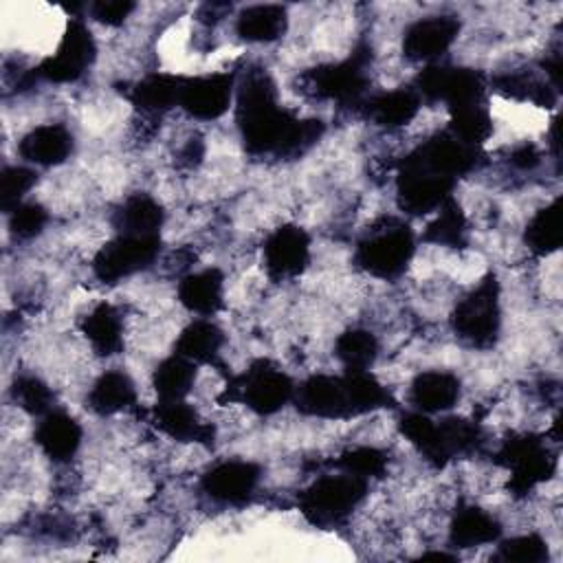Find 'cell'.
Here are the masks:
<instances>
[{
  "label": "cell",
  "instance_id": "1",
  "mask_svg": "<svg viewBox=\"0 0 563 563\" xmlns=\"http://www.w3.org/2000/svg\"><path fill=\"white\" fill-rule=\"evenodd\" d=\"M235 119L251 154H301L323 132L319 119H299L277 103L275 84L264 70L249 73L240 86Z\"/></svg>",
  "mask_w": 563,
  "mask_h": 563
},
{
  "label": "cell",
  "instance_id": "2",
  "mask_svg": "<svg viewBox=\"0 0 563 563\" xmlns=\"http://www.w3.org/2000/svg\"><path fill=\"white\" fill-rule=\"evenodd\" d=\"M413 251L416 240L411 229L394 218H387L369 229L367 238L358 242L354 260L367 275L378 279H394L407 268Z\"/></svg>",
  "mask_w": 563,
  "mask_h": 563
},
{
  "label": "cell",
  "instance_id": "3",
  "mask_svg": "<svg viewBox=\"0 0 563 563\" xmlns=\"http://www.w3.org/2000/svg\"><path fill=\"white\" fill-rule=\"evenodd\" d=\"M367 482L341 471V475H323L299 495V510L319 526L330 528L345 521L365 499Z\"/></svg>",
  "mask_w": 563,
  "mask_h": 563
},
{
  "label": "cell",
  "instance_id": "4",
  "mask_svg": "<svg viewBox=\"0 0 563 563\" xmlns=\"http://www.w3.org/2000/svg\"><path fill=\"white\" fill-rule=\"evenodd\" d=\"M295 396V383L286 372L275 367L271 361H255L244 374L233 376L220 402H244L251 411L260 416L277 413L284 405H288Z\"/></svg>",
  "mask_w": 563,
  "mask_h": 563
},
{
  "label": "cell",
  "instance_id": "5",
  "mask_svg": "<svg viewBox=\"0 0 563 563\" xmlns=\"http://www.w3.org/2000/svg\"><path fill=\"white\" fill-rule=\"evenodd\" d=\"M455 334L473 347L486 350L495 343L501 325L499 284L495 275H486L453 310Z\"/></svg>",
  "mask_w": 563,
  "mask_h": 563
},
{
  "label": "cell",
  "instance_id": "6",
  "mask_svg": "<svg viewBox=\"0 0 563 563\" xmlns=\"http://www.w3.org/2000/svg\"><path fill=\"white\" fill-rule=\"evenodd\" d=\"M413 90L420 99L444 101L451 112L455 108L484 103L486 77L475 68L429 64L418 73Z\"/></svg>",
  "mask_w": 563,
  "mask_h": 563
},
{
  "label": "cell",
  "instance_id": "7",
  "mask_svg": "<svg viewBox=\"0 0 563 563\" xmlns=\"http://www.w3.org/2000/svg\"><path fill=\"white\" fill-rule=\"evenodd\" d=\"M161 251L158 235H119L106 242L92 257V273L106 284H117L145 271Z\"/></svg>",
  "mask_w": 563,
  "mask_h": 563
},
{
  "label": "cell",
  "instance_id": "8",
  "mask_svg": "<svg viewBox=\"0 0 563 563\" xmlns=\"http://www.w3.org/2000/svg\"><path fill=\"white\" fill-rule=\"evenodd\" d=\"M95 53H97V46L88 26L79 18H70L55 53L48 55L33 70V77H40L53 84L77 81L95 62Z\"/></svg>",
  "mask_w": 563,
  "mask_h": 563
},
{
  "label": "cell",
  "instance_id": "9",
  "mask_svg": "<svg viewBox=\"0 0 563 563\" xmlns=\"http://www.w3.org/2000/svg\"><path fill=\"white\" fill-rule=\"evenodd\" d=\"M497 457L499 464L510 471L508 486L515 495H526L554 473V457L543 440L534 435H515L506 440Z\"/></svg>",
  "mask_w": 563,
  "mask_h": 563
},
{
  "label": "cell",
  "instance_id": "10",
  "mask_svg": "<svg viewBox=\"0 0 563 563\" xmlns=\"http://www.w3.org/2000/svg\"><path fill=\"white\" fill-rule=\"evenodd\" d=\"M455 180L435 176L407 158H402L396 178L398 207L409 216H427L438 211L453 194Z\"/></svg>",
  "mask_w": 563,
  "mask_h": 563
},
{
  "label": "cell",
  "instance_id": "11",
  "mask_svg": "<svg viewBox=\"0 0 563 563\" xmlns=\"http://www.w3.org/2000/svg\"><path fill=\"white\" fill-rule=\"evenodd\" d=\"M292 398L297 409L312 418L341 420V418L356 416L345 374L343 376L314 374L306 378L299 387H295Z\"/></svg>",
  "mask_w": 563,
  "mask_h": 563
},
{
  "label": "cell",
  "instance_id": "12",
  "mask_svg": "<svg viewBox=\"0 0 563 563\" xmlns=\"http://www.w3.org/2000/svg\"><path fill=\"white\" fill-rule=\"evenodd\" d=\"M365 59H367V55L354 53L352 57H347L343 62L317 66L308 75V86H310L312 95L343 103V106L361 101V97L365 95V88H367Z\"/></svg>",
  "mask_w": 563,
  "mask_h": 563
},
{
  "label": "cell",
  "instance_id": "13",
  "mask_svg": "<svg viewBox=\"0 0 563 563\" xmlns=\"http://www.w3.org/2000/svg\"><path fill=\"white\" fill-rule=\"evenodd\" d=\"M409 163L449 178V180H457L462 174L471 172L477 163V147L464 145L462 141H457L453 134L442 132L431 136L429 141H424L422 145H418L411 154L405 156Z\"/></svg>",
  "mask_w": 563,
  "mask_h": 563
},
{
  "label": "cell",
  "instance_id": "14",
  "mask_svg": "<svg viewBox=\"0 0 563 563\" xmlns=\"http://www.w3.org/2000/svg\"><path fill=\"white\" fill-rule=\"evenodd\" d=\"M233 84L235 79L231 73L183 77L178 106L194 119H200V121L218 119L231 106Z\"/></svg>",
  "mask_w": 563,
  "mask_h": 563
},
{
  "label": "cell",
  "instance_id": "15",
  "mask_svg": "<svg viewBox=\"0 0 563 563\" xmlns=\"http://www.w3.org/2000/svg\"><path fill=\"white\" fill-rule=\"evenodd\" d=\"M264 266L273 279L299 275L310 262V238L297 224H282L264 242Z\"/></svg>",
  "mask_w": 563,
  "mask_h": 563
},
{
  "label": "cell",
  "instance_id": "16",
  "mask_svg": "<svg viewBox=\"0 0 563 563\" xmlns=\"http://www.w3.org/2000/svg\"><path fill=\"white\" fill-rule=\"evenodd\" d=\"M262 471L246 460H227L202 475V490L220 504H244L257 488Z\"/></svg>",
  "mask_w": 563,
  "mask_h": 563
},
{
  "label": "cell",
  "instance_id": "17",
  "mask_svg": "<svg viewBox=\"0 0 563 563\" xmlns=\"http://www.w3.org/2000/svg\"><path fill=\"white\" fill-rule=\"evenodd\" d=\"M460 33L455 15H431L413 22L402 37V53L413 62H431L449 51Z\"/></svg>",
  "mask_w": 563,
  "mask_h": 563
},
{
  "label": "cell",
  "instance_id": "18",
  "mask_svg": "<svg viewBox=\"0 0 563 563\" xmlns=\"http://www.w3.org/2000/svg\"><path fill=\"white\" fill-rule=\"evenodd\" d=\"M152 424L178 442H211L213 427L185 400H158L152 409Z\"/></svg>",
  "mask_w": 563,
  "mask_h": 563
},
{
  "label": "cell",
  "instance_id": "19",
  "mask_svg": "<svg viewBox=\"0 0 563 563\" xmlns=\"http://www.w3.org/2000/svg\"><path fill=\"white\" fill-rule=\"evenodd\" d=\"M81 435V424L73 416L64 411H48L35 429V444L48 460L68 462L77 453Z\"/></svg>",
  "mask_w": 563,
  "mask_h": 563
},
{
  "label": "cell",
  "instance_id": "20",
  "mask_svg": "<svg viewBox=\"0 0 563 563\" xmlns=\"http://www.w3.org/2000/svg\"><path fill=\"white\" fill-rule=\"evenodd\" d=\"M18 150L24 161L42 167H53L70 156L73 134L59 123L37 125L22 136Z\"/></svg>",
  "mask_w": 563,
  "mask_h": 563
},
{
  "label": "cell",
  "instance_id": "21",
  "mask_svg": "<svg viewBox=\"0 0 563 563\" xmlns=\"http://www.w3.org/2000/svg\"><path fill=\"white\" fill-rule=\"evenodd\" d=\"M178 301L194 314H216L224 303V275L218 268L185 275L178 284Z\"/></svg>",
  "mask_w": 563,
  "mask_h": 563
},
{
  "label": "cell",
  "instance_id": "22",
  "mask_svg": "<svg viewBox=\"0 0 563 563\" xmlns=\"http://www.w3.org/2000/svg\"><path fill=\"white\" fill-rule=\"evenodd\" d=\"M460 398L457 376L440 369L420 372L409 387L411 405L422 413L449 411Z\"/></svg>",
  "mask_w": 563,
  "mask_h": 563
},
{
  "label": "cell",
  "instance_id": "23",
  "mask_svg": "<svg viewBox=\"0 0 563 563\" xmlns=\"http://www.w3.org/2000/svg\"><path fill=\"white\" fill-rule=\"evenodd\" d=\"M499 537H501L499 521L477 506L460 508L449 526V543L455 550L488 545L499 541Z\"/></svg>",
  "mask_w": 563,
  "mask_h": 563
},
{
  "label": "cell",
  "instance_id": "24",
  "mask_svg": "<svg viewBox=\"0 0 563 563\" xmlns=\"http://www.w3.org/2000/svg\"><path fill=\"white\" fill-rule=\"evenodd\" d=\"M163 220L165 211L150 194H132L112 218L119 235H158Z\"/></svg>",
  "mask_w": 563,
  "mask_h": 563
},
{
  "label": "cell",
  "instance_id": "25",
  "mask_svg": "<svg viewBox=\"0 0 563 563\" xmlns=\"http://www.w3.org/2000/svg\"><path fill=\"white\" fill-rule=\"evenodd\" d=\"M134 405H136V387L132 378L119 369L103 372L95 380L88 394V407L99 416H112V413L132 409Z\"/></svg>",
  "mask_w": 563,
  "mask_h": 563
},
{
  "label": "cell",
  "instance_id": "26",
  "mask_svg": "<svg viewBox=\"0 0 563 563\" xmlns=\"http://www.w3.org/2000/svg\"><path fill=\"white\" fill-rule=\"evenodd\" d=\"M288 15L282 4H253L246 7L235 22V31L242 40L255 44H268L284 35Z\"/></svg>",
  "mask_w": 563,
  "mask_h": 563
},
{
  "label": "cell",
  "instance_id": "27",
  "mask_svg": "<svg viewBox=\"0 0 563 563\" xmlns=\"http://www.w3.org/2000/svg\"><path fill=\"white\" fill-rule=\"evenodd\" d=\"M180 88H183V75L152 73L143 77L139 84H134L130 99L141 112L158 114L178 106Z\"/></svg>",
  "mask_w": 563,
  "mask_h": 563
},
{
  "label": "cell",
  "instance_id": "28",
  "mask_svg": "<svg viewBox=\"0 0 563 563\" xmlns=\"http://www.w3.org/2000/svg\"><path fill=\"white\" fill-rule=\"evenodd\" d=\"M420 110V95L413 88H396L380 92L365 103V114L383 128H402Z\"/></svg>",
  "mask_w": 563,
  "mask_h": 563
},
{
  "label": "cell",
  "instance_id": "29",
  "mask_svg": "<svg viewBox=\"0 0 563 563\" xmlns=\"http://www.w3.org/2000/svg\"><path fill=\"white\" fill-rule=\"evenodd\" d=\"M81 332L99 356H112L123 347L121 314L110 303L95 306L81 323Z\"/></svg>",
  "mask_w": 563,
  "mask_h": 563
},
{
  "label": "cell",
  "instance_id": "30",
  "mask_svg": "<svg viewBox=\"0 0 563 563\" xmlns=\"http://www.w3.org/2000/svg\"><path fill=\"white\" fill-rule=\"evenodd\" d=\"M224 345V332L207 319L191 321L176 339V354L189 358L191 363H216Z\"/></svg>",
  "mask_w": 563,
  "mask_h": 563
},
{
  "label": "cell",
  "instance_id": "31",
  "mask_svg": "<svg viewBox=\"0 0 563 563\" xmlns=\"http://www.w3.org/2000/svg\"><path fill=\"white\" fill-rule=\"evenodd\" d=\"M196 383V363L180 354H172L163 358L154 374L152 385L158 400H185Z\"/></svg>",
  "mask_w": 563,
  "mask_h": 563
},
{
  "label": "cell",
  "instance_id": "32",
  "mask_svg": "<svg viewBox=\"0 0 563 563\" xmlns=\"http://www.w3.org/2000/svg\"><path fill=\"white\" fill-rule=\"evenodd\" d=\"M526 244L534 255H550L561 246V211L559 200L539 209L526 227Z\"/></svg>",
  "mask_w": 563,
  "mask_h": 563
},
{
  "label": "cell",
  "instance_id": "33",
  "mask_svg": "<svg viewBox=\"0 0 563 563\" xmlns=\"http://www.w3.org/2000/svg\"><path fill=\"white\" fill-rule=\"evenodd\" d=\"M400 433L433 464V466H444L446 460L440 449V433H438V422L429 418V413L422 411H411L405 413L398 422Z\"/></svg>",
  "mask_w": 563,
  "mask_h": 563
},
{
  "label": "cell",
  "instance_id": "34",
  "mask_svg": "<svg viewBox=\"0 0 563 563\" xmlns=\"http://www.w3.org/2000/svg\"><path fill=\"white\" fill-rule=\"evenodd\" d=\"M449 134L471 147L482 145L493 134V119L486 103H473L451 110Z\"/></svg>",
  "mask_w": 563,
  "mask_h": 563
},
{
  "label": "cell",
  "instance_id": "35",
  "mask_svg": "<svg viewBox=\"0 0 563 563\" xmlns=\"http://www.w3.org/2000/svg\"><path fill=\"white\" fill-rule=\"evenodd\" d=\"M422 240L440 246H462L466 240V218L455 198L451 196L438 211L433 222L427 224Z\"/></svg>",
  "mask_w": 563,
  "mask_h": 563
},
{
  "label": "cell",
  "instance_id": "36",
  "mask_svg": "<svg viewBox=\"0 0 563 563\" xmlns=\"http://www.w3.org/2000/svg\"><path fill=\"white\" fill-rule=\"evenodd\" d=\"M334 354L345 369H369L378 356V341L369 330L352 328L339 334Z\"/></svg>",
  "mask_w": 563,
  "mask_h": 563
},
{
  "label": "cell",
  "instance_id": "37",
  "mask_svg": "<svg viewBox=\"0 0 563 563\" xmlns=\"http://www.w3.org/2000/svg\"><path fill=\"white\" fill-rule=\"evenodd\" d=\"M438 433H440V449L446 462L460 453L473 451L479 442L477 424L464 418H446L438 422Z\"/></svg>",
  "mask_w": 563,
  "mask_h": 563
},
{
  "label": "cell",
  "instance_id": "38",
  "mask_svg": "<svg viewBox=\"0 0 563 563\" xmlns=\"http://www.w3.org/2000/svg\"><path fill=\"white\" fill-rule=\"evenodd\" d=\"M336 466L347 475L369 482L385 473L387 457L376 446H354V449L341 453V457L336 460Z\"/></svg>",
  "mask_w": 563,
  "mask_h": 563
},
{
  "label": "cell",
  "instance_id": "39",
  "mask_svg": "<svg viewBox=\"0 0 563 563\" xmlns=\"http://www.w3.org/2000/svg\"><path fill=\"white\" fill-rule=\"evenodd\" d=\"M548 559V543L539 534H521L499 543L495 561L504 563H543Z\"/></svg>",
  "mask_w": 563,
  "mask_h": 563
},
{
  "label": "cell",
  "instance_id": "40",
  "mask_svg": "<svg viewBox=\"0 0 563 563\" xmlns=\"http://www.w3.org/2000/svg\"><path fill=\"white\" fill-rule=\"evenodd\" d=\"M15 402L31 416H46L53 411V391L37 376H20L13 383Z\"/></svg>",
  "mask_w": 563,
  "mask_h": 563
},
{
  "label": "cell",
  "instance_id": "41",
  "mask_svg": "<svg viewBox=\"0 0 563 563\" xmlns=\"http://www.w3.org/2000/svg\"><path fill=\"white\" fill-rule=\"evenodd\" d=\"M35 185V172L22 165L4 167L0 174V207L4 213L24 202V196Z\"/></svg>",
  "mask_w": 563,
  "mask_h": 563
},
{
  "label": "cell",
  "instance_id": "42",
  "mask_svg": "<svg viewBox=\"0 0 563 563\" xmlns=\"http://www.w3.org/2000/svg\"><path fill=\"white\" fill-rule=\"evenodd\" d=\"M48 222V213L37 202H22L9 211V229L15 238L29 240L35 238Z\"/></svg>",
  "mask_w": 563,
  "mask_h": 563
},
{
  "label": "cell",
  "instance_id": "43",
  "mask_svg": "<svg viewBox=\"0 0 563 563\" xmlns=\"http://www.w3.org/2000/svg\"><path fill=\"white\" fill-rule=\"evenodd\" d=\"M134 11V2L130 0H101L90 7V13L97 22L106 26H119Z\"/></svg>",
  "mask_w": 563,
  "mask_h": 563
},
{
  "label": "cell",
  "instance_id": "44",
  "mask_svg": "<svg viewBox=\"0 0 563 563\" xmlns=\"http://www.w3.org/2000/svg\"><path fill=\"white\" fill-rule=\"evenodd\" d=\"M512 163L519 165V167H523V169L534 167V165L539 163V152H537V147H534V145H521V147H517V150L512 152Z\"/></svg>",
  "mask_w": 563,
  "mask_h": 563
},
{
  "label": "cell",
  "instance_id": "45",
  "mask_svg": "<svg viewBox=\"0 0 563 563\" xmlns=\"http://www.w3.org/2000/svg\"><path fill=\"white\" fill-rule=\"evenodd\" d=\"M420 559H440V561H455L453 554H446V552H424Z\"/></svg>",
  "mask_w": 563,
  "mask_h": 563
}]
</instances>
